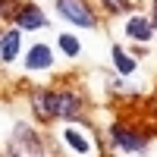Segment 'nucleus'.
Listing matches in <instances>:
<instances>
[{
    "label": "nucleus",
    "mask_w": 157,
    "mask_h": 157,
    "mask_svg": "<svg viewBox=\"0 0 157 157\" xmlns=\"http://www.w3.org/2000/svg\"><path fill=\"white\" fill-rule=\"evenodd\" d=\"M107 3H110L113 10H123V6H126V0H107Z\"/></svg>",
    "instance_id": "obj_12"
},
{
    "label": "nucleus",
    "mask_w": 157,
    "mask_h": 157,
    "mask_svg": "<svg viewBox=\"0 0 157 157\" xmlns=\"http://www.w3.org/2000/svg\"><path fill=\"white\" fill-rule=\"evenodd\" d=\"M16 22L22 25V29H44L47 19H44V13L38 10V6H22L16 13Z\"/></svg>",
    "instance_id": "obj_5"
},
{
    "label": "nucleus",
    "mask_w": 157,
    "mask_h": 157,
    "mask_svg": "<svg viewBox=\"0 0 157 157\" xmlns=\"http://www.w3.org/2000/svg\"><path fill=\"white\" fill-rule=\"evenodd\" d=\"M57 44H60L63 50H66L69 57H75V54H78V41H75L72 35H60V41H57Z\"/></svg>",
    "instance_id": "obj_11"
},
{
    "label": "nucleus",
    "mask_w": 157,
    "mask_h": 157,
    "mask_svg": "<svg viewBox=\"0 0 157 157\" xmlns=\"http://www.w3.org/2000/svg\"><path fill=\"white\" fill-rule=\"evenodd\" d=\"M19 54V32H6L3 35V47H0V57H3V63H13Z\"/></svg>",
    "instance_id": "obj_8"
},
{
    "label": "nucleus",
    "mask_w": 157,
    "mask_h": 157,
    "mask_svg": "<svg viewBox=\"0 0 157 157\" xmlns=\"http://www.w3.org/2000/svg\"><path fill=\"white\" fill-rule=\"evenodd\" d=\"M151 25H154V29H157V0H154V22H151Z\"/></svg>",
    "instance_id": "obj_13"
},
{
    "label": "nucleus",
    "mask_w": 157,
    "mask_h": 157,
    "mask_svg": "<svg viewBox=\"0 0 157 157\" xmlns=\"http://www.w3.org/2000/svg\"><path fill=\"white\" fill-rule=\"evenodd\" d=\"M126 32H129V38H138V41H148V38H151V32H154V25H151L148 19L135 16V19H129Z\"/></svg>",
    "instance_id": "obj_7"
},
{
    "label": "nucleus",
    "mask_w": 157,
    "mask_h": 157,
    "mask_svg": "<svg viewBox=\"0 0 157 157\" xmlns=\"http://www.w3.org/2000/svg\"><path fill=\"white\" fill-rule=\"evenodd\" d=\"M113 60H116V66H120V72H123V75H129V72L135 69V60H132V57H126L116 44H113Z\"/></svg>",
    "instance_id": "obj_9"
},
{
    "label": "nucleus",
    "mask_w": 157,
    "mask_h": 157,
    "mask_svg": "<svg viewBox=\"0 0 157 157\" xmlns=\"http://www.w3.org/2000/svg\"><path fill=\"white\" fill-rule=\"evenodd\" d=\"M63 135H66V141H69V145H72V148H75L78 154H85V151L91 148V145H88V141H85L82 135H78V132H75V129H66V132H63Z\"/></svg>",
    "instance_id": "obj_10"
},
{
    "label": "nucleus",
    "mask_w": 157,
    "mask_h": 157,
    "mask_svg": "<svg viewBox=\"0 0 157 157\" xmlns=\"http://www.w3.org/2000/svg\"><path fill=\"white\" fill-rule=\"evenodd\" d=\"M13 154H41L44 148H41V141H38V135L32 132V129L29 126H16V129H13Z\"/></svg>",
    "instance_id": "obj_4"
},
{
    "label": "nucleus",
    "mask_w": 157,
    "mask_h": 157,
    "mask_svg": "<svg viewBox=\"0 0 157 157\" xmlns=\"http://www.w3.org/2000/svg\"><path fill=\"white\" fill-rule=\"evenodd\" d=\"M57 10L63 13V19L82 25V29H94V13L88 10L85 0H57Z\"/></svg>",
    "instance_id": "obj_2"
},
{
    "label": "nucleus",
    "mask_w": 157,
    "mask_h": 157,
    "mask_svg": "<svg viewBox=\"0 0 157 157\" xmlns=\"http://www.w3.org/2000/svg\"><path fill=\"white\" fill-rule=\"evenodd\" d=\"M110 138H113L123 151H145V145H148V138L141 135V132H135V129H126L123 123L110 126Z\"/></svg>",
    "instance_id": "obj_3"
},
{
    "label": "nucleus",
    "mask_w": 157,
    "mask_h": 157,
    "mask_svg": "<svg viewBox=\"0 0 157 157\" xmlns=\"http://www.w3.org/2000/svg\"><path fill=\"white\" fill-rule=\"evenodd\" d=\"M32 104H35L41 120H60V116L63 120H72L82 110V104H78V98L72 91H38Z\"/></svg>",
    "instance_id": "obj_1"
},
{
    "label": "nucleus",
    "mask_w": 157,
    "mask_h": 157,
    "mask_svg": "<svg viewBox=\"0 0 157 157\" xmlns=\"http://www.w3.org/2000/svg\"><path fill=\"white\" fill-rule=\"evenodd\" d=\"M50 63H54L50 50H47L44 44H35V47H32V54H29V60H25V66H29V69H47Z\"/></svg>",
    "instance_id": "obj_6"
}]
</instances>
